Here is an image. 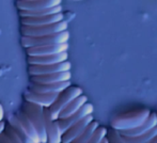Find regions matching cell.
<instances>
[{
  "instance_id": "obj_1",
  "label": "cell",
  "mask_w": 157,
  "mask_h": 143,
  "mask_svg": "<svg viewBox=\"0 0 157 143\" xmlns=\"http://www.w3.org/2000/svg\"><path fill=\"white\" fill-rule=\"evenodd\" d=\"M151 110L149 109H138L121 113L112 119L110 126L118 130H126L138 127L144 122L150 115Z\"/></svg>"
},
{
  "instance_id": "obj_2",
  "label": "cell",
  "mask_w": 157,
  "mask_h": 143,
  "mask_svg": "<svg viewBox=\"0 0 157 143\" xmlns=\"http://www.w3.org/2000/svg\"><path fill=\"white\" fill-rule=\"evenodd\" d=\"M21 110L30 119L39 135L41 143H47V135L45 130V116H44V107L40 105L25 100L21 106Z\"/></svg>"
},
{
  "instance_id": "obj_3",
  "label": "cell",
  "mask_w": 157,
  "mask_h": 143,
  "mask_svg": "<svg viewBox=\"0 0 157 143\" xmlns=\"http://www.w3.org/2000/svg\"><path fill=\"white\" fill-rule=\"evenodd\" d=\"M83 92L81 88L76 87V85H68L63 91L58 93L57 98L49 107H44V110L47 112V114L52 120H57L61 110H62L71 100H73L74 98H76L77 96H79Z\"/></svg>"
},
{
  "instance_id": "obj_4",
  "label": "cell",
  "mask_w": 157,
  "mask_h": 143,
  "mask_svg": "<svg viewBox=\"0 0 157 143\" xmlns=\"http://www.w3.org/2000/svg\"><path fill=\"white\" fill-rule=\"evenodd\" d=\"M70 39V33L67 30L57 32V33L48 34V36H21V45L25 48L31 46L47 45V44H58V43H67Z\"/></svg>"
},
{
  "instance_id": "obj_5",
  "label": "cell",
  "mask_w": 157,
  "mask_h": 143,
  "mask_svg": "<svg viewBox=\"0 0 157 143\" xmlns=\"http://www.w3.org/2000/svg\"><path fill=\"white\" fill-rule=\"evenodd\" d=\"M67 30V23L64 19L60 21H57L49 25L39 26V27H28V26L21 25V32L25 36H48V34L57 33V32Z\"/></svg>"
},
{
  "instance_id": "obj_6",
  "label": "cell",
  "mask_w": 157,
  "mask_h": 143,
  "mask_svg": "<svg viewBox=\"0 0 157 143\" xmlns=\"http://www.w3.org/2000/svg\"><path fill=\"white\" fill-rule=\"evenodd\" d=\"M93 109H94L93 105L87 102L79 108L76 112H74L72 115L67 116V118H64V119H57V122H58L59 127H60L62 134L68 128V127H71L73 124H75V123L78 122L79 120H81L82 118H85L86 115H88V114H92Z\"/></svg>"
},
{
  "instance_id": "obj_7",
  "label": "cell",
  "mask_w": 157,
  "mask_h": 143,
  "mask_svg": "<svg viewBox=\"0 0 157 143\" xmlns=\"http://www.w3.org/2000/svg\"><path fill=\"white\" fill-rule=\"evenodd\" d=\"M71 63L67 60L62 61V62L54 63V64H29V72L30 76L32 75H42V74H50V73L57 72H64L70 71Z\"/></svg>"
},
{
  "instance_id": "obj_8",
  "label": "cell",
  "mask_w": 157,
  "mask_h": 143,
  "mask_svg": "<svg viewBox=\"0 0 157 143\" xmlns=\"http://www.w3.org/2000/svg\"><path fill=\"white\" fill-rule=\"evenodd\" d=\"M92 120H93V115H92V114H88L85 118L79 120L78 122L73 124L71 127H68V128L62 134V136H61V142L71 143L75 138H77L83 130H85L87 125L89 124Z\"/></svg>"
},
{
  "instance_id": "obj_9",
  "label": "cell",
  "mask_w": 157,
  "mask_h": 143,
  "mask_svg": "<svg viewBox=\"0 0 157 143\" xmlns=\"http://www.w3.org/2000/svg\"><path fill=\"white\" fill-rule=\"evenodd\" d=\"M28 56H45L52 55L61 51H67L68 43H58V44H47V45L31 46L26 48Z\"/></svg>"
},
{
  "instance_id": "obj_10",
  "label": "cell",
  "mask_w": 157,
  "mask_h": 143,
  "mask_svg": "<svg viewBox=\"0 0 157 143\" xmlns=\"http://www.w3.org/2000/svg\"><path fill=\"white\" fill-rule=\"evenodd\" d=\"M71 85V80L59 81V82L52 83H41V82H32L29 85L28 90L36 93H60L65 88Z\"/></svg>"
},
{
  "instance_id": "obj_11",
  "label": "cell",
  "mask_w": 157,
  "mask_h": 143,
  "mask_svg": "<svg viewBox=\"0 0 157 143\" xmlns=\"http://www.w3.org/2000/svg\"><path fill=\"white\" fill-rule=\"evenodd\" d=\"M64 19L62 12L56 13V14L46 15V16H39V17H21V23L23 26L28 27H39V26L49 25L57 21H60Z\"/></svg>"
},
{
  "instance_id": "obj_12",
  "label": "cell",
  "mask_w": 157,
  "mask_h": 143,
  "mask_svg": "<svg viewBox=\"0 0 157 143\" xmlns=\"http://www.w3.org/2000/svg\"><path fill=\"white\" fill-rule=\"evenodd\" d=\"M157 125V112L156 111H151L150 115L147 116V119L138 127H135L132 129H126V130H120L121 135L127 136V137H136V136H140L142 134L149 131L150 129H152L153 127H155Z\"/></svg>"
},
{
  "instance_id": "obj_13",
  "label": "cell",
  "mask_w": 157,
  "mask_h": 143,
  "mask_svg": "<svg viewBox=\"0 0 157 143\" xmlns=\"http://www.w3.org/2000/svg\"><path fill=\"white\" fill-rule=\"evenodd\" d=\"M57 96H58V93H36L30 90H27L24 93L25 100L40 105L42 107H49L55 102Z\"/></svg>"
},
{
  "instance_id": "obj_14",
  "label": "cell",
  "mask_w": 157,
  "mask_h": 143,
  "mask_svg": "<svg viewBox=\"0 0 157 143\" xmlns=\"http://www.w3.org/2000/svg\"><path fill=\"white\" fill-rule=\"evenodd\" d=\"M67 51H61L52 55H45V56H28V63L29 64H54V63L62 62L67 60Z\"/></svg>"
},
{
  "instance_id": "obj_15",
  "label": "cell",
  "mask_w": 157,
  "mask_h": 143,
  "mask_svg": "<svg viewBox=\"0 0 157 143\" xmlns=\"http://www.w3.org/2000/svg\"><path fill=\"white\" fill-rule=\"evenodd\" d=\"M44 116H45V130L47 135V142L49 143H59L61 142V131L57 120H52L47 112L44 110Z\"/></svg>"
},
{
  "instance_id": "obj_16",
  "label": "cell",
  "mask_w": 157,
  "mask_h": 143,
  "mask_svg": "<svg viewBox=\"0 0 157 143\" xmlns=\"http://www.w3.org/2000/svg\"><path fill=\"white\" fill-rule=\"evenodd\" d=\"M62 0H18L17 6L19 10H39L61 4Z\"/></svg>"
},
{
  "instance_id": "obj_17",
  "label": "cell",
  "mask_w": 157,
  "mask_h": 143,
  "mask_svg": "<svg viewBox=\"0 0 157 143\" xmlns=\"http://www.w3.org/2000/svg\"><path fill=\"white\" fill-rule=\"evenodd\" d=\"M71 72H57L50 73V74H42V75H32L30 81L32 82H41V83H52V82H59V81H66L71 80Z\"/></svg>"
},
{
  "instance_id": "obj_18",
  "label": "cell",
  "mask_w": 157,
  "mask_h": 143,
  "mask_svg": "<svg viewBox=\"0 0 157 143\" xmlns=\"http://www.w3.org/2000/svg\"><path fill=\"white\" fill-rule=\"evenodd\" d=\"M14 114L17 116V119L19 120V122H21V125L24 126V128H25L28 137L31 139L32 143H41V141H40V138H39V135H37V133H36V130H35L34 126H33L32 122L27 116V114H26L21 109H19L18 111H16Z\"/></svg>"
},
{
  "instance_id": "obj_19",
  "label": "cell",
  "mask_w": 157,
  "mask_h": 143,
  "mask_svg": "<svg viewBox=\"0 0 157 143\" xmlns=\"http://www.w3.org/2000/svg\"><path fill=\"white\" fill-rule=\"evenodd\" d=\"M87 102H88L87 96L83 95V93L80 94V95L77 96L76 98H74L73 100H71V102L68 103V104L66 105L62 110H61L60 113H59L58 119H64V118H67V116L72 115L74 112H76L79 108Z\"/></svg>"
},
{
  "instance_id": "obj_20",
  "label": "cell",
  "mask_w": 157,
  "mask_h": 143,
  "mask_svg": "<svg viewBox=\"0 0 157 143\" xmlns=\"http://www.w3.org/2000/svg\"><path fill=\"white\" fill-rule=\"evenodd\" d=\"M62 12L61 4L56 6H50L46 9H39V10H19L21 17H39V16H46V15L56 14V13Z\"/></svg>"
},
{
  "instance_id": "obj_21",
  "label": "cell",
  "mask_w": 157,
  "mask_h": 143,
  "mask_svg": "<svg viewBox=\"0 0 157 143\" xmlns=\"http://www.w3.org/2000/svg\"><path fill=\"white\" fill-rule=\"evenodd\" d=\"M157 135V125L150 129L149 131L142 134L140 136H136V137H127V136H123V140L125 143H150L151 140Z\"/></svg>"
},
{
  "instance_id": "obj_22",
  "label": "cell",
  "mask_w": 157,
  "mask_h": 143,
  "mask_svg": "<svg viewBox=\"0 0 157 143\" xmlns=\"http://www.w3.org/2000/svg\"><path fill=\"white\" fill-rule=\"evenodd\" d=\"M8 124H10L11 126H12L13 128L16 130V133L18 134V136L21 137V141H23V143H32L31 139L28 137V135H27V133H26L24 126L21 125V123L19 122V120L17 119V116L15 115V114H13L11 118H9Z\"/></svg>"
},
{
  "instance_id": "obj_23",
  "label": "cell",
  "mask_w": 157,
  "mask_h": 143,
  "mask_svg": "<svg viewBox=\"0 0 157 143\" xmlns=\"http://www.w3.org/2000/svg\"><path fill=\"white\" fill-rule=\"evenodd\" d=\"M98 126V122L95 120H92L89 124L87 125V127L85 128V130L80 134L77 138H75L73 140V143H89V140L91 138L92 134L95 130V128Z\"/></svg>"
},
{
  "instance_id": "obj_24",
  "label": "cell",
  "mask_w": 157,
  "mask_h": 143,
  "mask_svg": "<svg viewBox=\"0 0 157 143\" xmlns=\"http://www.w3.org/2000/svg\"><path fill=\"white\" fill-rule=\"evenodd\" d=\"M106 137H107V139H108V143H125L120 130H118V129H116V128H112V127L107 129Z\"/></svg>"
},
{
  "instance_id": "obj_25",
  "label": "cell",
  "mask_w": 157,
  "mask_h": 143,
  "mask_svg": "<svg viewBox=\"0 0 157 143\" xmlns=\"http://www.w3.org/2000/svg\"><path fill=\"white\" fill-rule=\"evenodd\" d=\"M106 134H107V128L104 126H97L95 128V130L92 134L91 138L89 140V143H101V140L106 137Z\"/></svg>"
},
{
  "instance_id": "obj_26",
  "label": "cell",
  "mask_w": 157,
  "mask_h": 143,
  "mask_svg": "<svg viewBox=\"0 0 157 143\" xmlns=\"http://www.w3.org/2000/svg\"><path fill=\"white\" fill-rule=\"evenodd\" d=\"M2 131H3V133L9 137V139L11 140V143H23L21 137L18 136V134L16 133V130H15V129L13 128L10 124L4 125V128Z\"/></svg>"
},
{
  "instance_id": "obj_27",
  "label": "cell",
  "mask_w": 157,
  "mask_h": 143,
  "mask_svg": "<svg viewBox=\"0 0 157 143\" xmlns=\"http://www.w3.org/2000/svg\"><path fill=\"white\" fill-rule=\"evenodd\" d=\"M3 116H4V110H3V107H2V105L0 104V122L3 120Z\"/></svg>"
},
{
  "instance_id": "obj_28",
  "label": "cell",
  "mask_w": 157,
  "mask_h": 143,
  "mask_svg": "<svg viewBox=\"0 0 157 143\" xmlns=\"http://www.w3.org/2000/svg\"><path fill=\"white\" fill-rule=\"evenodd\" d=\"M4 125H6V123H4L3 121H1V122H0V133H1V131L3 130V128H4Z\"/></svg>"
},
{
  "instance_id": "obj_29",
  "label": "cell",
  "mask_w": 157,
  "mask_h": 143,
  "mask_svg": "<svg viewBox=\"0 0 157 143\" xmlns=\"http://www.w3.org/2000/svg\"><path fill=\"white\" fill-rule=\"evenodd\" d=\"M150 143H157V135L153 138V139L151 140V142H150Z\"/></svg>"
},
{
  "instance_id": "obj_30",
  "label": "cell",
  "mask_w": 157,
  "mask_h": 143,
  "mask_svg": "<svg viewBox=\"0 0 157 143\" xmlns=\"http://www.w3.org/2000/svg\"><path fill=\"white\" fill-rule=\"evenodd\" d=\"M156 112H157V111H156Z\"/></svg>"
}]
</instances>
